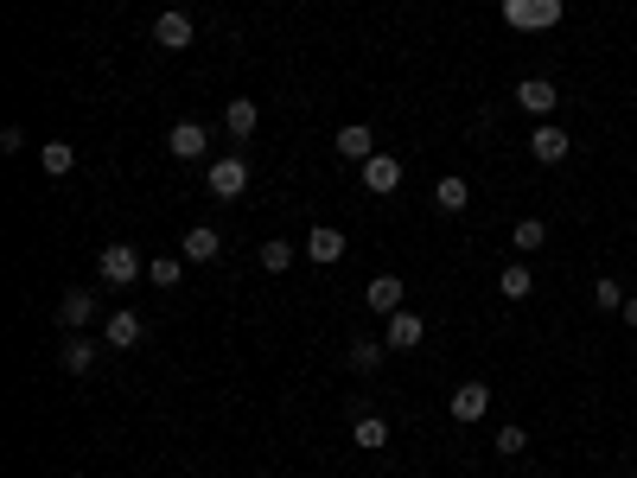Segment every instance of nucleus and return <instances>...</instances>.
I'll list each match as a JSON object with an SVG mask.
<instances>
[{"label":"nucleus","instance_id":"obj_16","mask_svg":"<svg viewBox=\"0 0 637 478\" xmlns=\"http://www.w3.org/2000/svg\"><path fill=\"white\" fill-rule=\"evenodd\" d=\"M306 255H313V262H338V255H344V230L313 224V230H306Z\"/></svg>","mask_w":637,"mask_h":478},{"label":"nucleus","instance_id":"obj_15","mask_svg":"<svg viewBox=\"0 0 637 478\" xmlns=\"http://www.w3.org/2000/svg\"><path fill=\"white\" fill-rule=\"evenodd\" d=\"M370 153H376V134H370L364 122H344V128H338V160H357V166H364Z\"/></svg>","mask_w":637,"mask_h":478},{"label":"nucleus","instance_id":"obj_19","mask_svg":"<svg viewBox=\"0 0 637 478\" xmlns=\"http://www.w3.org/2000/svg\"><path fill=\"white\" fill-rule=\"evenodd\" d=\"M351 447H364V453L389 447V421H383V415H357V428H351Z\"/></svg>","mask_w":637,"mask_h":478},{"label":"nucleus","instance_id":"obj_18","mask_svg":"<svg viewBox=\"0 0 637 478\" xmlns=\"http://www.w3.org/2000/svg\"><path fill=\"white\" fill-rule=\"evenodd\" d=\"M497 294H504V300H529V294H536V275H529L523 262L497 268Z\"/></svg>","mask_w":637,"mask_h":478},{"label":"nucleus","instance_id":"obj_23","mask_svg":"<svg viewBox=\"0 0 637 478\" xmlns=\"http://www.w3.org/2000/svg\"><path fill=\"white\" fill-rule=\"evenodd\" d=\"M39 166H45L51 179H64V173L77 166V147H71V141H45V147H39Z\"/></svg>","mask_w":637,"mask_h":478},{"label":"nucleus","instance_id":"obj_1","mask_svg":"<svg viewBox=\"0 0 637 478\" xmlns=\"http://www.w3.org/2000/svg\"><path fill=\"white\" fill-rule=\"evenodd\" d=\"M497 13H504L510 32H548V26H561L567 7H561V0H504Z\"/></svg>","mask_w":637,"mask_h":478},{"label":"nucleus","instance_id":"obj_21","mask_svg":"<svg viewBox=\"0 0 637 478\" xmlns=\"http://www.w3.org/2000/svg\"><path fill=\"white\" fill-rule=\"evenodd\" d=\"M510 249H516V255H536V249H548V224H542V217H523V224L510 230Z\"/></svg>","mask_w":637,"mask_h":478},{"label":"nucleus","instance_id":"obj_8","mask_svg":"<svg viewBox=\"0 0 637 478\" xmlns=\"http://www.w3.org/2000/svg\"><path fill=\"white\" fill-rule=\"evenodd\" d=\"M516 102H523L536 122H548V115H555V102H561V90H555L548 77H523V83H516Z\"/></svg>","mask_w":637,"mask_h":478},{"label":"nucleus","instance_id":"obj_24","mask_svg":"<svg viewBox=\"0 0 637 478\" xmlns=\"http://www.w3.org/2000/svg\"><path fill=\"white\" fill-rule=\"evenodd\" d=\"M434 204H440V211H466V204H472V185L459 179V173H446V179L434 185Z\"/></svg>","mask_w":637,"mask_h":478},{"label":"nucleus","instance_id":"obj_7","mask_svg":"<svg viewBox=\"0 0 637 478\" xmlns=\"http://www.w3.org/2000/svg\"><path fill=\"white\" fill-rule=\"evenodd\" d=\"M383 357H389L383 338H351V345H344V370H351V377H376Z\"/></svg>","mask_w":637,"mask_h":478},{"label":"nucleus","instance_id":"obj_6","mask_svg":"<svg viewBox=\"0 0 637 478\" xmlns=\"http://www.w3.org/2000/svg\"><path fill=\"white\" fill-rule=\"evenodd\" d=\"M421 338H427V319H421V313H408V306L383 319V345H389V351H415Z\"/></svg>","mask_w":637,"mask_h":478},{"label":"nucleus","instance_id":"obj_20","mask_svg":"<svg viewBox=\"0 0 637 478\" xmlns=\"http://www.w3.org/2000/svg\"><path fill=\"white\" fill-rule=\"evenodd\" d=\"M147 338V326H141V313H109V345H122V351H134Z\"/></svg>","mask_w":637,"mask_h":478},{"label":"nucleus","instance_id":"obj_2","mask_svg":"<svg viewBox=\"0 0 637 478\" xmlns=\"http://www.w3.org/2000/svg\"><path fill=\"white\" fill-rule=\"evenodd\" d=\"M204 192L223 198V204L243 198V192H249V160H243V153H223V160H211V166H204Z\"/></svg>","mask_w":637,"mask_h":478},{"label":"nucleus","instance_id":"obj_3","mask_svg":"<svg viewBox=\"0 0 637 478\" xmlns=\"http://www.w3.org/2000/svg\"><path fill=\"white\" fill-rule=\"evenodd\" d=\"M446 415L459 421V428H472V421L491 415V383H459L453 396H446Z\"/></svg>","mask_w":637,"mask_h":478},{"label":"nucleus","instance_id":"obj_22","mask_svg":"<svg viewBox=\"0 0 637 478\" xmlns=\"http://www.w3.org/2000/svg\"><path fill=\"white\" fill-rule=\"evenodd\" d=\"M58 364L71 370V377H90V370H96V345H90V338H71V345L58 351Z\"/></svg>","mask_w":637,"mask_h":478},{"label":"nucleus","instance_id":"obj_25","mask_svg":"<svg viewBox=\"0 0 637 478\" xmlns=\"http://www.w3.org/2000/svg\"><path fill=\"white\" fill-rule=\"evenodd\" d=\"M262 268H268V275H287V268H294V243H287V236L262 243Z\"/></svg>","mask_w":637,"mask_h":478},{"label":"nucleus","instance_id":"obj_14","mask_svg":"<svg viewBox=\"0 0 637 478\" xmlns=\"http://www.w3.org/2000/svg\"><path fill=\"white\" fill-rule=\"evenodd\" d=\"M402 294H408V287L395 281V275H376V281L364 287V306H370V313H383V319H389V313H402Z\"/></svg>","mask_w":637,"mask_h":478},{"label":"nucleus","instance_id":"obj_13","mask_svg":"<svg viewBox=\"0 0 637 478\" xmlns=\"http://www.w3.org/2000/svg\"><path fill=\"white\" fill-rule=\"evenodd\" d=\"M402 185V160L395 153H370L364 160V192H395Z\"/></svg>","mask_w":637,"mask_h":478},{"label":"nucleus","instance_id":"obj_28","mask_svg":"<svg viewBox=\"0 0 637 478\" xmlns=\"http://www.w3.org/2000/svg\"><path fill=\"white\" fill-rule=\"evenodd\" d=\"M523 447H529V434H523V428H497V453H504V459H516Z\"/></svg>","mask_w":637,"mask_h":478},{"label":"nucleus","instance_id":"obj_29","mask_svg":"<svg viewBox=\"0 0 637 478\" xmlns=\"http://www.w3.org/2000/svg\"><path fill=\"white\" fill-rule=\"evenodd\" d=\"M20 147H26V128L7 122V128H0V153H20Z\"/></svg>","mask_w":637,"mask_h":478},{"label":"nucleus","instance_id":"obj_11","mask_svg":"<svg viewBox=\"0 0 637 478\" xmlns=\"http://www.w3.org/2000/svg\"><path fill=\"white\" fill-rule=\"evenodd\" d=\"M90 313H96V294H90V287H64L58 326H64V332H83V326H90Z\"/></svg>","mask_w":637,"mask_h":478},{"label":"nucleus","instance_id":"obj_5","mask_svg":"<svg viewBox=\"0 0 637 478\" xmlns=\"http://www.w3.org/2000/svg\"><path fill=\"white\" fill-rule=\"evenodd\" d=\"M192 39H198V32H192V13L166 7L160 20H153V45H160V51H192Z\"/></svg>","mask_w":637,"mask_h":478},{"label":"nucleus","instance_id":"obj_10","mask_svg":"<svg viewBox=\"0 0 637 478\" xmlns=\"http://www.w3.org/2000/svg\"><path fill=\"white\" fill-rule=\"evenodd\" d=\"M567 147H574V134H561L555 122H536V134H529V153H536L542 166H561Z\"/></svg>","mask_w":637,"mask_h":478},{"label":"nucleus","instance_id":"obj_30","mask_svg":"<svg viewBox=\"0 0 637 478\" xmlns=\"http://www.w3.org/2000/svg\"><path fill=\"white\" fill-rule=\"evenodd\" d=\"M625 326L637 332V294H625Z\"/></svg>","mask_w":637,"mask_h":478},{"label":"nucleus","instance_id":"obj_9","mask_svg":"<svg viewBox=\"0 0 637 478\" xmlns=\"http://www.w3.org/2000/svg\"><path fill=\"white\" fill-rule=\"evenodd\" d=\"M166 153H172V160H204V153H211V134H204L198 122H172Z\"/></svg>","mask_w":637,"mask_h":478},{"label":"nucleus","instance_id":"obj_26","mask_svg":"<svg viewBox=\"0 0 637 478\" xmlns=\"http://www.w3.org/2000/svg\"><path fill=\"white\" fill-rule=\"evenodd\" d=\"M593 306H599V313H625V287H618L612 275H599L593 281Z\"/></svg>","mask_w":637,"mask_h":478},{"label":"nucleus","instance_id":"obj_12","mask_svg":"<svg viewBox=\"0 0 637 478\" xmlns=\"http://www.w3.org/2000/svg\"><path fill=\"white\" fill-rule=\"evenodd\" d=\"M179 255H185V262H217V255H223V236H217L211 224H192V230L179 236Z\"/></svg>","mask_w":637,"mask_h":478},{"label":"nucleus","instance_id":"obj_17","mask_svg":"<svg viewBox=\"0 0 637 478\" xmlns=\"http://www.w3.org/2000/svg\"><path fill=\"white\" fill-rule=\"evenodd\" d=\"M223 128H230V134H236V141H249V134H255V128H262V109H255V102H249V96H236V102H230V109H223Z\"/></svg>","mask_w":637,"mask_h":478},{"label":"nucleus","instance_id":"obj_27","mask_svg":"<svg viewBox=\"0 0 637 478\" xmlns=\"http://www.w3.org/2000/svg\"><path fill=\"white\" fill-rule=\"evenodd\" d=\"M179 262H185V255H160V262H147V281L153 287H179Z\"/></svg>","mask_w":637,"mask_h":478},{"label":"nucleus","instance_id":"obj_4","mask_svg":"<svg viewBox=\"0 0 637 478\" xmlns=\"http://www.w3.org/2000/svg\"><path fill=\"white\" fill-rule=\"evenodd\" d=\"M96 268H102L109 287H134V281H141V249H134V243H109Z\"/></svg>","mask_w":637,"mask_h":478}]
</instances>
